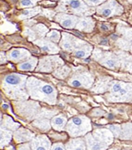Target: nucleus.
<instances>
[{"mask_svg":"<svg viewBox=\"0 0 132 150\" xmlns=\"http://www.w3.org/2000/svg\"><path fill=\"white\" fill-rule=\"evenodd\" d=\"M25 89L28 95L35 100L49 104H55L57 102V91L54 87L36 77L31 76L26 79Z\"/></svg>","mask_w":132,"mask_h":150,"instance_id":"1","label":"nucleus"},{"mask_svg":"<svg viewBox=\"0 0 132 150\" xmlns=\"http://www.w3.org/2000/svg\"><path fill=\"white\" fill-rule=\"evenodd\" d=\"M27 77L24 75L11 73L3 81V89L9 98L13 99H25L27 94L25 91V81Z\"/></svg>","mask_w":132,"mask_h":150,"instance_id":"2","label":"nucleus"},{"mask_svg":"<svg viewBox=\"0 0 132 150\" xmlns=\"http://www.w3.org/2000/svg\"><path fill=\"white\" fill-rule=\"evenodd\" d=\"M114 136L109 129H97L85 135L86 150H107L114 142Z\"/></svg>","mask_w":132,"mask_h":150,"instance_id":"3","label":"nucleus"},{"mask_svg":"<svg viewBox=\"0 0 132 150\" xmlns=\"http://www.w3.org/2000/svg\"><path fill=\"white\" fill-rule=\"evenodd\" d=\"M91 120L85 115H78L71 118L67 121L64 130L72 138L83 137L92 132Z\"/></svg>","mask_w":132,"mask_h":150,"instance_id":"4","label":"nucleus"},{"mask_svg":"<svg viewBox=\"0 0 132 150\" xmlns=\"http://www.w3.org/2000/svg\"><path fill=\"white\" fill-rule=\"evenodd\" d=\"M106 98L110 102H126L131 101V83L114 81H111Z\"/></svg>","mask_w":132,"mask_h":150,"instance_id":"5","label":"nucleus"},{"mask_svg":"<svg viewBox=\"0 0 132 150\" xmlns=\"http://www.w3.org/2000/svg\"><path fill=\"white\" fill-rule=\"evenodd\" d=\"M37 64V71L38 72H53L58 67L64 64L63 59L58 55L45 56L40 59Z\"/></svg>","mask_w":132,"mask_h":150,"instance_id":"6","label":"nucleus"},{"mask_svg":"<svg viewBox=\"0 0 132 150\" xmlns=\"http://www.w3.org/2000/svg\"><path fill=\"white\" fill-rule=\"evenodd\" d=\"M68 83L74 87L91 88L94 84V76L88 71L78 72L71 76Z\"/></svg>","mask_w":132,"mask_h":150,"instance_id":"7","label":"nucleus"},{"mask_svg":"<svg viewBox=\"0 0 132 150\" xmlns=\"http://www.w3.org/2000/svg\"><path fill=\"white\" fill-rule=\"evenodd\" d=\"M16 104L18 114L27 119H33L38 117L40 115L41 108L36 102H18Z\"/></svg>","mask_w":132,"mask_h":150,"instance_id":"8","label":"nucleus"},{"mask_svg":"<svg viewBox=\"0 0 132 150\" xmlns=\"http://www.w3.org/2000/svg\"><path fill=\"white\" fill-rule=\"evenodd\" d=\"M94 59L96 60H97L99 63L102 64L103 66L109 68V69H113V70H116L118 68L121 67V62H120V59L119 56L115 55L112 53H99V55L97 54H93Z\"/></svg>","mask_w":132,"mask_h":150,"instance_id":"9","label":"nucleus"},{"mask_svg":"<svg viewBox=\"0 0 132 150\" xmlns=\"http://www.w3.org/2000/svg\"><path fill=\"white\" fill-rule=\"evenodd\" d=\"M114 137L121 140L131 139V123H124L122 125H110L108 127Z\"/></svg>","mask_w":132,"mask_h":150,"instance_id":"10","label":"nucleus"},{"mask_svg":"<svg viewBox=\"0 0 132 150\" xmlns=\"http://www.w3.org/2000/svg\"><path fill=\"white\" fill-rule=\"evenodd\" d=\"M98 14L105 17H111L122 13V7L119 6L115 0H110V2L97 8Z\"/></svg>","mask_w":132,"mask_h":150,"instance_id":"11","label":"nucleus"},{"mask_svg":"<svg viewBox=\"0 0 132 150\" xmlns=\"http://www.w3.org/2000/svg\"><path fill=\"white\" fill-rule=\"evenodd\" d=\"M31 57V54L28 50L25 48H14L11 49L6 54V58L9 61L14 63L23 62Z\"/></svg>","mask_w":132,"mask_h":150,"instance_id":"12","label":"nucleus"},{"mask_svg":"<svg viewBox=\"0 0 132 150\" xmlns=\"http://www.w3.org/2000/svg\"><path fill=\"white\" fill-rule=\"evenodd\" d=\"M30 145L31 150H50L52 143L46 135H38L31 139Z\"/></svg>","mask_w":132,"mask_h":150,"instance_id":"13","label":"nucleus"},{"mask_svg":"<svg viewBox=\"0 0 132 150\" xmlns=\"http://www.w3.org/2000/svg\"><path fill=\"white\" fill-rule=\"evenodd\" d=\"M83 42L74 37H70L69 34L64 33V38L60 42V47L67 52H73Z\"/></svg>","mask_w":132,"mask_h":150,"instance_id":"14","label":"nucleus"},{"mask_svg":"<svg viewBox=\"0 0 132 150\" xmlns=\"http://www.w3.org/2000/svg\"><path fill=\"white\" fill-rule=\"evenodd\" d=\"M35 137V134L32 133L30 130H27L24 127H19L16 131L13 132V139L17 143L31 142V139Z\"/></svg>","mask_w":132,"mask_h":150,"instance_id":"15","label":"nucleus"},{"mask_svg":"<svg viewBox=\"0 0 132 150\" xmlns=\"http://www.w3.org/2000/svg\"><path fill=\"white\" fill-rule=\"evenodd\" d=\"M65 150H86L85 139L83 137H74L64 145Z\"/></svg>","mask_w":132,"mask_h":150,"instance_id":"16","label":"nucleus"},{"mask_svg":"<svg viewBox=\"0 0 132 150\" xmlns=\"http://www.w3.org/2000/svg\"><path fill=\"white\" fill-rule=\"evenodd\" d=\"M36 44L38 45L42 48V51L46 52L49 54H58L59 51V47H58L55 43L48 41V40L41 39L36 42Z\"/></svg>","mask_w":132,"mask_h":150,"instance_id":"17","label":"nucleus"},{"mask_svg":"<svg viewBox=\"0 0 132 150\" xmlns=\"http://www.w3.org/2000/svg\"><path fill=\"white\" fill-rule=\"evenodd\" d=\"M57 21H59V22L64 28L71 29L76 26L78 21V18L73 15H59L57 16Z\"/></svg>","mask_w":132,"mask_h":150,"instance_id":"18","label":"nucleus"},{"mask_svg":"<svg viewBox=\"0 0 132 150\" xmlns=\"http://www.w3.org/2000/svg\"><path fill=\"white\" fill-rule=\"evenodd\" d=\"M67 118L66 116H64V115H54L52 120H50V125L51 127L54 128L55 131L57 132H62L64 130L66 123H67Z\"/></svg>","mask_w":132,"mask_h":150,"instance_id":"19","label":"nucleus"},{"mask_svg":"<svg viewBox=\"0 0 132 150\" xmlns=\"http://www.w3.org/2000/svg\"><path fill=\"white\" fill-rule=\"evenodd\" d=\"M95 22L94 21L90 18V17H85V18H81L80 20H78L77 23L76 25V29L82 31V32H91L94 28Z\"/></svg>","mask_w":132,"mask_h":150,"instance_id":"20","label":"nucleus"},{"mask_svg":"<svg viewBox=\"0 0 132 150\" xmlns=\"http://www.w3.org/2000/svg\"><path fill=\"white\" fill-rule=\"evenodd\" d=\"M110 83H111V78L102 77L94 85H92L93 86L92 91L94 93H102L106 91H109Z\"/></svg>","mask_w":132,"mask_h":150,"instance_id":"21","label":"nucleus"},{"mask_svg":"<svg viewBox=\"0 0 132 150\" xmlns=\"http://www.w3.org/2000/svg\"><path fill=\"white\" fill-rule=\"evenodd\" d=\"M38 63V59L36 57H30L26 60L18 64L17 68L19 71H34V69L37 67Z\"/></svg>","mask_w":132,"mask_h":150,"instance_id":"22","label":"nucleus"},{"mask_svg":"<svg viewBox=\"0 0 132 150\" xmlns=\"http://www.w3.org/2000/svg\"><path fill=\"white\" fill-rule=\"evenodd\" d=\"M92 51V47L87 43H82L77 48L73 51L74 55L80 59H85L91 55Z\"/></svg>","mask_w":132,"mask_h":150,"instance_id":"23","label":"nucleus"},{"mask_svg":"<svg viewBox=\"0 0 132 150\" xmlns=\"http://www.w3.org/2000/svg\"><path fill=\"white\" fill-rule=\"evenodd\" d=\"M0 126L2 127H4V129L8 130V131L12 132H14L19 127H20V125L19 123L14 121V120L11 118V117H9L8 115L3 116V119H2V121H1Z\"/></svg>","mask_w":132,"mask_h":150,"instance_id":"24","label":"nucleus"},{"mask_svg":"<svg viewBox=\"0 0 132 150\" xmlns=\"http://www.w3.org/2000/svg\"><path fill=\"white\" fill-rule=\"evenodd\" d=\"M13 138V132L4 129L0 126V149H4L11 142Z\"/></svg>","mask_w":132,"mask_h":150,"instance_id":"25","label":"nucleus"},{"mask_svg":"<svg viewBox=\"0 0 132 150\" xmlns=\"http://www.w3.org/2000/svg\"><path fill=\"white\" fill-rule=\"evenodd\" d=\"M32 126L44 132H49L52 128L50 125V120L46 118H37L32 122Z\"/></svg>","mask_w":132,"mask_h":150,"instance_id":"26","label":"nucleus"},{"mask_svg":"<svg viewBox=\"0 0 132 150\" xmlns=\"http://www.w3.org/2000/svg\"><path fill=\"white\" fill-rule=\"evenodd\" d=\"M66 4L70 7V8L77 15L82 14L86 10L87 7L80 0H66Z\"/></svg>","mask_w":132,"mask_h":150,"instance_id":"27","label":"nucleus"},{"mask_svg":"<svg viewBox=\"0 0 132 150\" xmlns=\"http://www.w3.org/2000/svg\"><path fill=\"white\" fill-rule=\"evenodd\" d=\"M70 73V68L67 65L63 64L61 66L58 67L55 71H53V74L55 77L59 79H65Z\"/></svg>","mask_w":132,"mask_h":150,"instance_id":"28","label":"nucleus"},{"mask_svg":"<svg viewBox=\"0 0 132 150\" xmlns=\"http://www.w3.org/2000/svg\"><path fill=\"white\" fill-rule=\"evenodd\" d=\"M60 33L57 31H52L50 32L47 35V38L48 41L54 42V43H57V42H59L60 41Z\"/></svg>","mask_w":132,"mask_h":150,"instance_id":"29","label":"nucleus"},{"mask_svg":"<svg viewBox=\"0 0 132 150\" xmlns=\"http://www.w3.org/2000/svg\"><path fill=\"white\" fill-rule=\"evenodd\" d=\"M39 0H21L20 6L21 7H32L34 6Z\"/></svg>","mask_w":132,"mask_h":150,"instance_id":"30","label":"nucleus"},{"mask_svg":"<svg viewBox=\"0 0 132 150\" xmlns=\"http://www.w3.org/2000/svg\"><path fill=\"white\" fill-rule=\"evenodd\" d=\"M39 11H40V9H39L38 8H34L33 9H27V10L24 11L22 15H23L25 18H26V17H31V16H36Z\"/></svg>","mask_w":132,"mask_h":150,"instance_id":"31","label":"nucleus"},{"mask_svg":"<svg viewBox=\"0 0 132 150\" xmlns=\"http://www.w3.org/2000/svg\"><path fill=\"white\" fill-rule=\"evenodd\" d=\"M50 150H65V148L62 142H56L51 145Z\"/></svg>","mask_w":132,"mask_h":150,"instance_id":"32","label":"nucleus"},{"mask_svg":"<svg viewBox=\"0 0 132 150\" xmlns=\"http://www.w3.org/2000/svg\"><path fill=\"white\" fill-rule=\"evenodd\" d=\"M17 150H31V145H30V142L20 143V144L17 146Z\"/></svg>","mask_w":132,"mask_h":150,"instance_id":"33","label":"nucleus"},{"mask_svg":"<svg viewBox=\"0 0 132 150\" xmlns=\"http://www.w3.org/2000/svg\"><path fill=\"white\" fill-rule=\"evenodd\" d=\"M105 0H85V2L89 5H97L103 3Z\"/></svg>","mask_w":132,"mask_h":150,"instance_id":"34","label":"nucleus"},{"mask_svg":"<svg viewBox=\"0 0 132 150\" xmlns=\"http://www.w3.org/2000/svg\"><path fill=\"white\" fill-rule=\"evenodd\" d=\"M6 61H7L6 54L4 52H0V64L6 63Z\"/></svg>","mask_w":132,"mask_h":150,"instance_id":"35","label":"nucleus"},{"mask_svg":"<svg viewBox=\"0 0 132 150\" xmlns=\"http://www.w3.org/2000/svg\"><path fill=\"white\" fill-rule=\"evenodd\" d=\"M2 119H3V116H2V115L0 114V124H1V121H2Z\"/></svg>","mask_w":132,"mask_h":150,"instance_id":"36","label":"nucleus"},{"mask_svg":"<svg viewBox=\"0 0 132 150\" xmlns=\"http://www.w3.org/2000/svg\"><path fill=\"white\" fill-rule=\"evenodd\" d=\"M3 107H4V108H8V105H7V104H6V105L4 104V105H3Z\"/></svg>","mask_w":132,"mask_h":150,"instance_id":"37","label":"nucleus"},{"mask_svg":"<svg viewBox=\"0 0 132 150\" xmlns=\"http://www.w3.org/2000/svg\"><path fill=\"white\" fill-rule=\"evenodd\" d=\"M0 43H1V42H0Z\"/></svg>","mask_w":132,"mask_h":150,"instance_id":"38","label":"nucleus"}]
</instances>
